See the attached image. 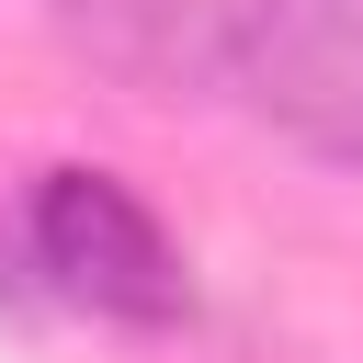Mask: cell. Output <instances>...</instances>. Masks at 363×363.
I'll list each match as a JSON object with an SVG mask.
<instances>
[{"mask_svg":"<svg viewBox=\"0 0 363 363\" xmlns=\"http://www.w3.org/2000/svg\"><path fill=\"white\" fill-rule=\"evenodd\" d=\"M23 261H34V284H45L57 306L113 318V329H170V318L193 306L170 227H159L113 170H45L34 204H23Z\"/></svg>","mask_w":363,"mask_h":363,"instance_id":"obj_1","label":"cell"},{"mask_svg":"<svg viewBox=\"0 0 363 363\" xmlns=\"http://www.w3.org/2000/svg\"><path fill=\"white\" fill-rule=\"evenodd\" d=\"M227 79L261 102V125L363 182V0H238Z\"/></svg>","mask_w":363,"mask_h":363,"instance_id":"obj_2","label":"cell"},{"mask_svg":"<svg viewBox=\"0 0 363 363\" xmlns=\"http://www.w3.org/2000/svg\"><path fill=\"white\" fill-rule=\"evenodd\" d=\"M57 23H68V45H91L136 91H182V79L227 68V11L216 0H57Z\"/></svg>","mask_w":363,"mask_h":363,"instance_id":"obj_3","label":"cell"}]
</instances>
